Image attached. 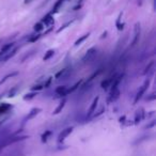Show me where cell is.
I'll return each instance as SVG.
<instances>
[{
    "instance_id": "11",
    "label": "cell",
    "mask_w": 156,
    "mask_h": 156,
    "mask_svg": "<svg viewBox=\"0 0 156 156\" xmlns=\"http://www.w3.org/2000/svg\"><path fill=\"white\" fill-rule=\"evenodd\" d=\"M41 23H42L44 26H51V25H53V23H55L53 14L48 13L47 15H45L42 19H41Z\"/></svg>"
},
{
    "instance_id": "24",
    "label": "cell",
    "mask_w": 156,
    "mask_h": 156,
    "mask_svg": "<svg viewBox=\"0 0 156 156\" xmlns=\"http://www.w3.org/2000/svg\"><path fill=\"white\" fill-rule=\"evenodd\" d=\"M53 55H55V51H53V49H49V51H47V53H45V56L43 57V61L49 60L51 57H53Z\"/></svg>"
},
{
    "instance_id": "30",
    "label": "cell",
    "mask_w": 156,
    "mask_h": 156,
    "mask_svg": "<svg viewBox=\"0 0 156 156\" xmlns=\"http://www.w3.org/2000/svg\"><path fill=\"white\" fill-rule=\"evenodd\" d=\"M34 51H30V53H27V55L25 56V57H23V59H21V62H25V61H26L27 59H29L30 57H31V56H33V55H34Z\"/></svg>"
},
{
    "instance_id": "34",
    "label": "cell",
    "mask_w": 156,
    "mask_h": 156,
    "mask_svg": "<svg viewBox=\"0 0 156 156\" xmlns=\"http://www.w3.org/2000/svg\"><path fill=\"white\" fill-rule=\"evenodd\" d=\"M154 125H155V121H152L151 123H150V124H148V125H146V126H144V128H151V127H153Z\"/></svg>"
},
{
    "instance_id": "12",
    "label": "cell",
    "mask_w": 156,
    "mask_h": 156,
    "mask_svg": "<svg viewBox=\"0 0 156 156\" xmlns=\"http://www.w3.org/2000/svg\"><path fill=\"white\" fill-rule=\"evenodd\" d=\"M12 108H13V106L11 105V104L1 103L0 104V116H3V114H8Z\"/></svg>"
},
{
    "instance_id": "31",
    "label": "cell",
    "mask_w": 156,
    "mask_h": 156,
    "mask_svg": "<svg viewBox=\"0 0 156 156\" xmlns=\"http://www.w3.org/2000/svg\"><path fill=\"white\" fill-rule=\"evenodd\" d=\"M51 81H53V77H49L47 79V81H45L43 85H44V89H46V88H48L49 86H51Z\"/></svg>"
},
{
    "instance_id": "27",
    "label": "cell",
    "mask_w": 156,
    "mask_h": 156,
    "mask_svg": "<svg viewBox=\"0 0 156 156\" xmlns=\"http://www.w3.org/2000/svg\"><path fill=\"white\" fill-rule=\"evenodd\" d=\"M73 23H74V19H73V21H67V23H65V24H64V25H62V26H61L60 28H59V29L57 30V33H59V32H61V31H62V30L66 29V28H67V27H69V26H71V25L73 24Z\"/></svg>"
},
{
    "instance_id": "6",
    "label": "cell",
    "mask_w": 156,
    "mask_h": 156,
    "mask_svg": "<svg viewBox=\"0 0 156 156\" xmlns=\"http://www.w3.org/2000/svg\"><path fill=\"white\" fill-rule=\"evenodd\" d=\"M98 101H100V96H96L94 100H93L92 104H91L90 108L88 110V114H87V118H91L93 116V114L95 112V109L97 107V104H98Z\"/></svg>"
},
{
    "instance_id": "21",
    "label": "cell",
    "mask_w": 156,
    "mask_h": 156,
    "mask_svg": "<svg viewBox=\"0 0 156 156\" xmlns=\"http://www.w3.org/2000/svg\"><path fill=\"white\" fill-rule=\"evenodd\" d=\"M18 75V72H13V73H11V74H8V75H5L4 77H3L2 79L0 80V86L1 85H3L7 80L9 79V78H12V77H15V76H17Z\"/></svg>"
},
{
    "instance_id": "26",
    "label": "cell",
    "mask_w": 156,
    "mask_h": 156,
    "mask_svg": "<svg viewBox=\"0 0 156 156\" xmlns=\"http://www.w3.org/2000/svg\"><path fill=\"white\" fill-rule=\"evenodd\" d=\"M42 37V34H35V35H33V34H31L30 35V37L28 39V42H30V43H34V42H37V41H39Z\"/></svg>"
},
{
    "instance_id": "5",
    "label": "cell",
    "mask_w": 156,
    "mask_h": 156,
    "mask_svg": "<svg viewBox=\"0 0 156 156\" xmlns=\"http://www.w3.org/2000/svg\"><path fill=\"white\" fill-rule=\"evenodd\" d=\"M17 51H18V47H16V46H14L12 49H11L10 51H8V53H5L4 56H3L2 58H1V60H0V62H7L8 60H10L11 58H13L14 56L17 53Z\"/></svg>"
},
{
    "instance_id": "3",
    "label": "cell",
    "mask_w": 156,
    "mask_h": 156,
    "mask_svg": "<svg viewBox=\"0 0 156 156\" xmlns=\"http://www.w3.org/2000/svg\"><path fill=\"white\" fill-rule=\"evenodd\" d=\"M96 53H97V48L96 47H91L89 51L86 53V55L82 57L81 61L83 62V63H87V62H89L90 60H92L94 57L96 56Z\"/></svg>"
},
{
    "instance_id": "33",
    "label": "cell",
    "mask_w": 156,
    "mask_h": 156,
    "mask_svg": "<svg viewBox=\"0 0 156 156\" xmlns=\"http://www.w3.org/2000/svg\"><path fill=\"white\" fill-rule=\"evenodd\" d=\"M17 91V87H15L13 89L12 91H10V93H9V95H8V97H13L14 96V94H15V92Z\"/></svg>"
},
{
    "instance_id": "36",
    "label": "cell",
    "mask_w": 156,
    "mask_h": 156,
    "mask_svg": "<svg viewBox=\"0 0 156 156\" xmlns=\"http://www.w3.org/2000/svg\"><path fill=\"white\" fill-rule=\"evenodd\" d=\"M25 3L27 4V3H28V0H25Z\"/></svg>"
},
{
    "instance_id": "1",
    "label": "cell",
    "mask_w": 156,
    "mask_h": 156,
    "mask_svg": "<svg viewBox=\"0 0 156 156\" xmlns=\"http://www.w3.org/2000/svg\"><path fill=\"white\" fill-rule=\"evenodd\" d=\"M150 82H151V80H150V79L144 80L143 85L141 86L140 88H139V90H138L137 94H136L135 100H134V104H137L138 102H139V100H141V98H142V96L144 95V93H146V91L148 90L149 86H150Z\"/></svg>"
},
{
    "instance_id": "9",
    "label": "cell",
    "mask_w": 156,
    "mask_h": 156,
    "mask_svg": "<svg viewBox=\"0 0 156 156\" xmlns=\"http://www.w3.org/2000/svg\"><path fill=\"white\" fill-rule=\"evenodd\" d=\"M71 71H72L71 67H65V69L59 71L58 73L56 74L55 78H56V79H61V78L63 79V78H65V77H67L70 74H71Z\"/></svg>"
},
{
    "instance_id": "20",
    "label": "cell",
    "mask_w": 156,
    "mask_h": 156,
    "mask_svg": "<svg viewBox=\"0 0 156 156\" xmlns=\"http://www.w3.org/2000/svg\"><path fill=\"white\" fill-rule=\"evenodd\" d=\"M81 83H82V80H79V81H77L72 88H70V89L67 88V90H66V95H67V94H70V93H73L75 90H77V89H78L79 87H81Z\"/></svg>"
},
{
    "instance_id": "22",
    "label": "cell",
    "mask_w": 156,
    "mask_h": 156,
    "mask_svg": "<svg viewBox=\"0 0 156 156\" xmlns=\"http://www.w3.org/2000/svg\"><path fill=\"white\" fill-rule=\"evenodd\" d=\"M122 15H123V14L120 13L119 16H118V18H116V27L118 28V30H122L123 28H124V23H122L121 24Z\"/></svg>"
},
{
    "instance_id": "10",
    "label": "cell",
    "mask_w": 156,
    "mask_h": 156,
    "mask_svg": "<svg viewBox=\"0 0 156 156\" xmlns=\"http://www.w3.org/2000/svg\"><path fill=\"white\" fill-rule=\"evenodd\" d=\"M146 118V112H144V109L143 108H140V109H138L137 111H136V114H135V123L136 125L139 124V122L141 121V120H143Z\"/></svg>"
},
{
    "instance_id": "28",
    "label": "cell",
    "mask_w": 156,
    "mask_h": 156,
    "mask_svg": "<svg viewBox=\"0 0 156 156\" xmlns=\"http://www.w3.org/2000/svg\"><path fill=\"white\" fill-rule=\"evenodd\" d=\"M44 25L42 24V23H37V24L34 25V27H33V29H34V31H37V32H40V31H42L43 29H44Z\"/></svg>"
},
{
    "instance_id": "23",
    "label": "cell",
    "mask_w": 156,
    "mask_h": 156,
    "mask_svg": "<svg viewBox=\"0 0 156 156\" xmlns=\"http://www.w3.org/2000/svg\"><path fill=\"white\" fill-rule=\"evenodd\" d=\"M102 72H103V67H101V69H98V70H97V71H96V72H95V73H93V74H92V75H91V76H90V77H89V79H88V80H87V83H90V82H91V81H92V80H93V79H94V78H95V77H97V76H98V75L101 74Z\"/></svg>"
},
{
    "instance_id": "14",
    "label": "cell",
    "mask_w": 156,
    "mask_h": 156,
    "mask_svg": "<svg viewBox=\"0 0 156 156\" xmlns=\"http://www.w3.org/2000/svg\"><path fill=\"white\" fill-rule=\"evenodd\" d=\"M66 90H67V87L66 86H60V87H58L57 89L55 90L56 94L59 96H66Z\"/></svg>"
},
{
    "instance_id": "29",
    "label": "cell",
    "mask_w": 156,
    "mask_h": 156,
    "mask_svg": "<svg viewBox=\"0 0 156 156\" xmlns=\"http://www.w3.org/2000/svg\"><path fill=\"white\" fill-rule=\"evenodd\" d=\"M42 89H44V85H43V83H40V85H35V86H32V87H31V90H32V91H35V92H37V91L42 90Z\"/></svg>"
},
{
    "instance_id": "35",
    "label": "cell",
    "mask_w": 156,
    "mask_h": 156,
    "mask_svg": "<svg viewBox=\"0 0 156 156\" xmlns=\"http://www.w3.org/2000/svg\"><path fill=\"white\" fill-rule=\"evenodd\" d=\"M49 1H51V0H45V2H44V4H47V3L49 2Z\"/></svg>"
},
{
    "instance_id": "2",
    "label": "cell",
    "mask_w": 156,
    "mask_h": 156,
    "mask_svg": "<svg viewBox=\"0 0 156 156\" xmlns=\"http://www.w3.org/2000/svg\"><path fill=\"white\" fill-rule=\"evenodd\" d=\"M140 34H141V27H140V23L138 21L135 24V27H134V40L132 42V46H136L139 43V40H140Z\"/></svg>"
},
{
    "instance_id": "7",
    "label": "cell",
    "mask_w": 156,
    "mask_h": 156,
    "mask_svg": "<svg viewBox=\"0 0 156 156\" xmlns=\"http://www.w3.org/2000/svg\"><path fill=\"white\" fill-rule=\"evenodd\" d=\"M14 46H15V43H14V42L7 43V44H4V45L1 47V49H0V60H1V58H2L5 53H8V51H10L11 49L14 47Z\"/></svg>"
},
{
    "instance_id": "16",
    "label": "cell",
    "mask_w": 156,
    "mask_h": 156,
    "mask_svg": "<svg viewBox=\"0 0 156 156\" xmlns=\"http://www.w3.org/2000/svg\"><path fill=\"white\" fill-rule=\"evenodd\" d=\"M53 135V132L51 130H45V132L43 133L42 136H41V140H42L43 143H45L48 141V139H49V137Z\"/></svg>"
},
{
    "instance_id": "25",
    "label": "cell",
    "mask_w": 156,
    "mask_h": 156,
    "mask_svg": "<svg viewBox=\"0 0 156 156\" xmlns=\"http://www.w3.org/2000/svg\"><path fill=\"white\" fill-rule=\"evenodd\" d=\"M37 92H35V91H33V92H30V93H27V94H25L24 95V100L25 101H29V100H32V98H34L35 96H37Z\"/></svg>"
},
{
    "instance_id": "19",
    "label": "cell",
    "mask_w": 156,
    "mask_h": 156,
    "mask_svg": "<svg viewBox=\"0 0 156 156\" xmlns=\"http://www.w3.org/2000/svg\"><path fill=\"white\" fill-rule=\"evenodd\" d=\"M90 37V32H88V33H86V34H83L82 35V37H80L79 39H78V40L76 41V42H75V44H74V46L75 47H77V46H79L80 44H81V43H83L85 42L86 40H87L88 37Z\"/></svg>"
},
{
    "instance_id": "18",
    "label": "cell",
    "mask_w": 156,
    "mask_h": 156,
    "mask_svg": "<svg viewBox=\"0 0 156 156\" xmlns=\"http://www.w3.org/2000/svg\"><path fill=\"white\" fill-rule=\"evenodd\" d=\"M65 103H66V100L64 98V100H62V101L60 102V104L58 105V107L53 110V114H60L61 111H62V109L64 108V106H65Z\"/></svg>"
},
{
    "instance_id": "4",
    "label": "cell",
    "mask_w": 156,
    "mask_h": 156,
    "mask_svg": "<svg viewBox=\"0 0 156 156\" xmlns=\"http://www.w3.org/2000/svg\"><path fill=\"white\" fill-rule=\"evenodd\" d=\"M73 130H74V127H66V128H64V130H62V132L59 134L58 136V143H61L63 142L64 140H65V138L67 137V136L71 134L72 132H73Z\"/></svg>"
},
{
    "instance_id": "8",
    "label": "cell",
    "mask_w": 156,
    "mask_h": 156,
    "mask_svg": "<svg viewBox=\"0 0 156 156\" xmlns=\"http://www.w3.org/2000/svg\"><path fill=\"white\" fill-rule=\"evenodd\" d=\"M41 111H42V109H41V108H32L31 110H30V112H28V114H27V116H25L24 122H28V121H30V120L33 119L34 116H37V114H40Z\"/></svg>"
},
{
    "instance_id": "17",
    "label": "cell",
    "mask_w": 156,
    "mask_h": 156,
    "mask_svg": "<svg viewBox=\"0 0 156 156\" xmlns=\"http://www.w3.org/2000/svg\"><path fill=\"white\" fill-rule=\"evenodd\" d=\"M154 61H151L150 63H149V65L146 67V70H144V72H143V74L144 75H149V74H153L154 73Z\"/></svg>"
},
{
    "instance_id": "15",
    "label": "cell",
    "mask_w": 156,
    "mask_h": 156,
    "mask_svg": "<svg viewBox=\"0 0 156 156\" xmlns=\"http://www.w3.org/2000/svg\"><path fill=\"white\" fill-rule=\"evenodd\" d=\"M64 1H65V0H58V1H56V3L53 7V10H51V14H55V13H57V12H59V10H60V8L64 3Z\"/></svg>"
},
{
    "instance_id": "32",
    "label": "cell",
    "mask_w": 156,
    "mask_h": 156,
    "mask_svg": "<svg viewBox=\"0 0 156 156\" xmlns=\"http://www.w3.org/2000/svg\"><path fill=\"white\" fill-rule=\"evenodd\" d=\"M156 98V95H155V93H151V94H150V96H148V97H146V101H154V100H155Z\"/></svg>"
},
{
    "instance_id": "13",
    "label": "cell",
    "mask_w": 156,
    "mask_h": 156,
    "mask_svg": "<svg viewBox=\"0 0 156 156\" xmlns=\"http://www.w3.org/2000/svg\"><path fill=\"white\" fill-rule=\"evenodd\" d=\"M116 74H114V76L109 77V78H107V79H105V80H104V81H102L101 87L103 88L104 90H108L109 88H110L111 83H112V81H114V77H116Z\"/></svg>"
}]
</instances>
